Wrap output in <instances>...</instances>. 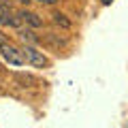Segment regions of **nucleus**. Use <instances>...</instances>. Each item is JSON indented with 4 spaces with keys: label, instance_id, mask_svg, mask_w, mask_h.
I'll use <instances>...</instances> for the list:
<instances>
[{
    "label": "nucleus",
    "instance_id": "2",
    "mask_svg": "<svg viewBox=\"0 0 128 128\" xmlns=\"http://www.w3.org/2000/svg\"><path fill=\"white\" fill-rule=\"evenodd\" d=\"M22 22H24V19H22V13H15L9 4L0 2V24H2V26H13V28H17Z\"/></svg>",
    "mask_w": 128,
    "mask_h": 128
},
{
    "label": "nucleus",
    "instance_id": "4",
    "mask_svg": "<svg viewBox=\"0 0 128 128\" xmlns=\"http://www.w3.org/2000/svg\"><path fill=\"white\" fill-rule=\"evenodd\" d=\"M22 19H24L26 24H30L32 28H43V19L38 17L36 13H30V11H24V13H22Z\"/></svg>",
    "mask_w": 128,
    "mask_h": 128
},
{
    "label": "nucleus",
    "instance_id": "10",
    "mask_svg": "<svg viewBox=\"0 0 128 128\" xmlns=\"http://www.w3.org/2000/svg\"><path fill=\"white\" fill-rule=\"evenodd\" d=\"M111 2H113V0H102V4H111Z\"/></svg>",
    "mask_w": 128,
    "mask_h": 128
},
{
    "label": "nucleus",
    "instance_id": "8",
    "mask_svg": "<svg viewBox=\"0 0 128 128\" xmlns=\"http://www.w3.org/2000/svg\"><path fill=\"white\" fill-rule=\"evenodd\" d=\"M4 43H6V36H4V34H2V32H0V47L4 45Z\"/></svg>",
    "mask_w": 128,
    "mask_h": 128
},
{
    "label": "nucleus",
    "instance_id": "1",
    "mask_svg": "<svg viewBox=\"0 0 128 128\" xmlns=\"http://www.w3.org/2000/svg\"><path fill=\"white\" fill-rule=\"evenodd\" d=\"M22 54H24V58H26V62L32 64V66H36V68H47V66H49V60L43 56V51L34 49L32 45H26L22 49Z\"/></svg>",
    "mask_w": 128,
    "mask_h": 128
},
{
    "label": "nucleus",
    "instance_id": "11",
    "mask_svg": "<svg viewBox=\"0 0 128 128\" xmlns=\"http://www.w3.org/2000/svg\"><path fill=\"white\" fill-rule=\"evenodd\" d=\"M0 2H4V4H9V0H0Z\"/></svg>",
    "mask_w": 128,
    "mask_h": 128
},
{
    "label": "nucleus",
    "instance_id": "9",
    "mask_svg": "<svg viewBox=\"0 0 128 128\" xmlns=\"http://www.w3.org/2000/svg\"><path fill=\"white\" fill-rule=\"evenodd\" d=\"M17 2H22V4H30L32 0H17Z\"/></svg>",
    "mask_w": 128,
    "mask_h": 128
},
{
    "label": "nucleus",
    "instance_id": "7",
    "mask_svg": "<svg viewBox=\"0 0 128 128\" xmlns=\"http://www.w3.org/2000/svg\"><path fill=\"white\" fill-rule=\"evenodd\" d=\"M36 2H41V4H56L58 0H36Z\"/></svg>",
    "mask_w": 128,
    "mask_h": 128
},
{
    "label": "nucleus",
    "instance_id": "3",
    "mask_svg": "<svg viewBox=\"0 0 128 128\" xmlns=\"http://www.w3.org/2000/svg\"><path fill=\"white\" fill-rule=\"evenodd\" d=\"M0 51H2V58H4L9 64H13V66H24V64H26V58H24L22 49H15V47H11L9 43H4V45L0 47Z\"/></svg>",
    "mask_w": 128,
    "mask_h": 128
},
{
    "label": "nucleus",
    "instance_id": "6",
    "mask_svg": "<svg viewBox=\"0 0 128 128\" xmlns=\"http://www.w3.org/2000/svg\"><path fill=\"white\" fill-rule=\"evenodd\" d=\"M54 22L58 24L60 28H64V30H68V28H70V22L66 19V15H62V13H54Z\"/></svg>",
    "mask_w": 128,
    "mask_h": 128
},
{
    "label": "nucleus",
    "instance_id": "5",
    "mask_svg": "<svg viewBox=\"0 0 128 128\" xmlns=\"http://www.w3.org/2000/svg\"><path fill=\"white\" fill-rule=\"evenodd\" d=\"M19 38H22L26 45H36L38 43V36H34V32L28 30V28H24V30H19Z\"/></svg>",
    "mask_w": 128,
    "mask_h": 128
}]
</instances>
